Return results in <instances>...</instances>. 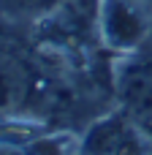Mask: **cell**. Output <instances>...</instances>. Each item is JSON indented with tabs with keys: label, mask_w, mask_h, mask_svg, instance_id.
Listing matches in <instances>:
<instances>
[{
	"label": "cell",
	"mask_w": 152,
	"mask_h": 155,
	"mask_svg": "<svg viewBox=\"0 0 152 155\" xmlns=\"http://www.w3.org/2000/svg\"><path fill=\"white\" fill-rule=\"evenodd\" d=\"M117 95L125 109V117L139 128L152 131V65L128 63L117 76Z\"/></svg>",
	"instance_id": "1"
},
{
	"label": "cell",
	"mask_w": 152,
	"mask_h": 155,
	"mask_svg": "<svg viewBox=\"0 0 152 155\" xmlns=\"http://www.w3.org/2000/svg\"><path fill=\"white\" fill-rule=\"evenodd\" d=\"M84 155H147V150L133 120L106 117L90 128L84 139Z\"/></svg>",
	"instance_id": "2"
},
{
	"label": "cell",
	"mask_w": 152,
	"mask_h": 155,
	"mask_svg": "<svg viewBox=\"0 0 152 155\" xmlns=\"http://www.w3.org/2000/svg\"><path fill=\"white\" fill-rule=\"evenodd\" d=\"M101 27L106 44H112L114 49H131L144 35V22L128 0H103Z\"/></svg>",
	"instance_id": "3"
},
{
	"label": "cell",
	"mask_w": 152,
	"mask_h": 155,
	"mask_svg": "<svg viewBox=\"0 0 152 155\" xmlns=\"http://www.w3.org/2000/svg\"><path fill=\"white\" fill-rule=\"evenodd\" d=\"M24 90H27L24 71L14 60L0 57V112L16 109L24 98Z\"/></svg>",
	"instance_id": "4"
},
{
	"label": "cell",
	"mask_w": 152,
	"mask_h": 155,
	"mask_svg": "<svg viewBox=\"0 0 152 155\" xmlns=\"http://www.w3.org/2000/svg\"><path fill=\"white\" fill-rule=\"evenodd\" d=\"M49 3L52 0H0V5L8 8V11H38Z\"/></svg>",
	"instance_id": "5"
}]
</instances>
